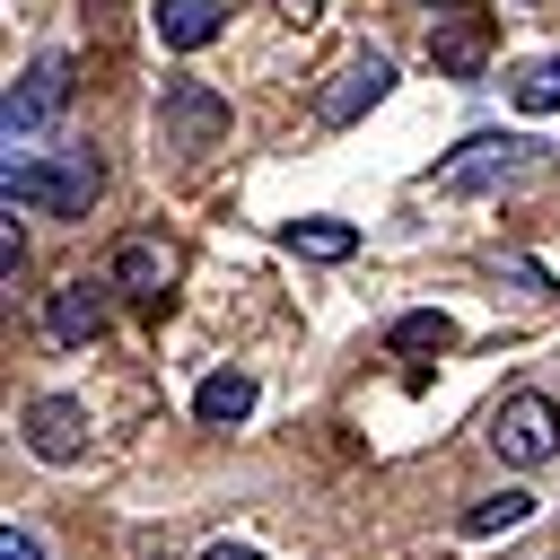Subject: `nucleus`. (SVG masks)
<instances>
[{"label": "nucleus", "mask_w": 560, "mask_h": 560, "mask_svg": "<svg viewBox=\"0 0 560 560\" xmlns=\"http://www.w3.org/2000/svg\"><path fill=\"white\" fill-rule=\"evenodd\" d=\"M96 192H105V158H96V149H35V158H9V210L79 219Z\"/></svg>", "instance_id": "nucleus-1"}, {"label": "nucleus", "mask_w": 560, "mask_h": 560, "mask_svg": "<svg viewBox=\"0 0 560 560\" xmlns=\"http://www.w3.org/2000/svg\"><path fill=\"white\" fill-rule=\"evenodd\" d=\"M542 166V140H508V131H472L464 149H446L429 166V192H508L516 175Z\"/></svg>", "instance_id": "nucleus-2"}, {"label": "nucleus", "mask_w": 560, "mask_h": 560, "mask_svg": "<svg viewBox=\"0 0 560 560\" xmlns=\"http://www.w3.org/2000/svg\"><path fill=\"white\" fill-rule=\"evenodd\" d=\"M481 438H490V455H499V464H551V455H560V402H551V394H534V385H516V394L490 411V429H481Z\"/></svg>", "instance_id": "nucleus-3"}, {"label": "nucleus", "mask_w": 560, "mask_h": 560, "mask_svg": "<svg viewBox=\"0 0 560 560\" xmlns=\"http://www.w3.org/2000/svg\"><path fill=\"white\" fill-rule=\"evenodd\" d=\"M61 105H70V61H61V52H44V61L9 88V105H0V140H9V158H18V149H26Z\"/></svg>", "instance_id": "nucleus-4"}, {"label": "nucleus", "mask_w": 560, "mask_h": 560, "mask_svg": "<svg viewBox=\"0 0 560 560\" xmlns=\"http://www.w3.org/2000/svg\"><path fill=\"white\" fill-rule=\"evenodd\" d=\"M385 88H394V61H385L376 44H359V52H350V61L332 70V88L315 96V114H324L332 131H350V122H359V114H368V105H376Z\"/></svg>", "instance_id": "nucleus-5"}, {"label": "nucleus", "mask_w": 560, "mask_h": 560, "mask_svg": "<svg viewBox=\"0 0 560 560\" xmlns=\"http://www.w3.org/2000/svg\"><path fill=\"white\" fill-rule=\"evenodd\" d=\"M158 122H166V149H219L228 140V96H210L201 79H175Z\"/></svg>", "instance_id": "nucleus-6"}, {"label": "nucleus", "mask_w": 560, "mask_h": 560, "mask_svg": "<svg viewBox=\"0 0 560 560\" xmlns=\"http://www.w3.org/2000/svg\"><path fill=\"white\" fill-rule=\"evenodd\" d=\"M18 429H26V446L44 464H79L88 455V402H70V394H35Z\"/></svg>", "instance_id": "nucleus-7"}, {"label": "nucleus", "mask_w": 560, "mask_h": 560, "mask_svg": "<svg viewBox=\"0 0 560 560\" xmlns=\"http://www.w3.org/2000/svg\"><path fill=\"white\" fill-rule=\"evenodd\" d=\"M114 324V280H61L44 298V332L52 341H96Z\"/></svg>", "instance_id": "nucleus-8"}, {"label": "nucleus", "mask_w": 560, "mask_h": 560, "mask_svg": "<svg viewBox=\"0 0 560 560\" xmlns=\"http://www.w3.org/2000/svg\"><path fill=\"white\" fill-rule=\"evenodd\" d=\"M105 280L131 289V298H166V280H175V245H158V236H122Z\"/></svg>", "instance_id": "nucleus-9"}, {"label": "nucleus", "mask_w": 560, "mask_h": 560, "mask_svg": "<svg viewBox=\"0 0 560 560\" xmlns=\"http://www.w3.org/2000/svg\"><path fill=\"white\" fill-rule=\"evenodd\" d=\"M228 26V0H158V44L166 52H201Z\"/></svg>", "instance_id": "nucleus-10"}, {"label": "nucleus", "mask_w": 560, "mask_h": 560, "mask_svg": "<svg viewBox=\"0 0 560 560\" xmlns=\"http://www.w3.org/2000/svg\"><path fill=\"white\" fill-rule=\"evenodd\" d=\"M481 52H490V26H481V9L472 18H455V26H438L429 35V61L446 70V79H472L481 70Z\"/></svg>", "instance_id": "nucleus-11"}, {"label": "nucleus", "mask_w": 560, "mask_h": 560, "mask_svg": "<svg viewBox=\"0 0 560 560\" xmlns=\"http://www.w3.org/2000/svg\"><path fill=\"white\" fill-rule=\"evenodd\" d=\"M280 245L306 254V262H350V254H359V228H350V219H289Z\"/></svg>", "instance_id": "nucleus-12"}, {"label": "nucleus", "mask_w": 560, "mask_h": 560, "mask_svg": "<svg viewBox=\"0 0 560 560\" xmlns=\"http://www.w3.org/2000/svg\"><path fill=\"white\" fill-rule=\"evenodd\" d=\"M192 411H201V429H236V420L254 411V376H245V368H219V376H201Z\"/></svg>", "instance_id": "nucleus-13"}, {"label": "nucleus", "mask_w": 560, "mask_h": 560, "mask_svg": "<svg viewBox=\"0 0 560 560\" xmlns=\"http://www.w3.org/2000/svg\"><path fill=\"white\" fill-rule=\"evenodd\" d=\"M534 516V490H499V499H472L464 508V542H490V534H508V525H525Z\"/></svg>", "instance_id": "nucleus-14"}, {"label": "nucleus", "mask_w": 560, "mask_h": 560, "mask_svg": "<svg viewBox=\"0 0 560 560\" xmlns=\"http://www.w3.org/2000/svg\"><path fill=\"white\" fill-rule=\"evenodd\" d=\"M508 96H516L525 114H560V61H525V70L508 79Z\"/></svg>", "instance_id": "nucleus-15"}, {"label": "nucleus", "mask_w": 560, "mask_h": 560, "mask_svg": "<svg viewBox=\"0 0 560 560\" xmlns=\"http://www.w3.org/2000/svg\"><path fill=\"white\" fill-rule=\"evenodd\" d=\"M446 341H455V315H438V306H411L394 324V350H446Z\"/></svg>", "instance_id": "nucleus-16"}, {"label": "nucleus", "mask_w": 560, "mask_h": 560, "mask_svg": "<svg viewBox=\"0 0 560 560\" xmlns=\"http://www.w3.org/2000/svg\"><path fill=\"white\" fill-rule=\"evenodd\" d=\"M0 560H44V542H35V534H18V525H0Z\"/></svg>", "instance_id": "nucleus-17"}, {"label": "nucleus", "mask_w": 560, "mask_h": 560, "mask_svg": "<svg viewBox=\"0 0 560 560\" xmlns=\"http://www.w3.org/2000/svg\"><path fill=\"white\" fill-rule=\"evenodd\" d=\"M201 560H262V551H254V542H210Z\"/></svg>", "instance_id": "nucleus-18"}, {"label": "nucleus", "mask_w": 560, "mask_h": 560, "mask_svg": "<svg viewBox=\"0 0 560 560\" xmlns=\"http://www.w3.org/2000/svg\"><path fill=\"white\" fill-rule=\"evenodd\" d=\"M420 9H438V18H472V0H420Z\"/></svg>", "instance_id": "nucleus-19"}, {"label": "nucleus", "mask_w": 560, "mask_h": 560, "mask_svg": "<svg viewBox=\"0 0 560 560\" xmlns=\"http://www.w3.org/2000/svg\"><path fill=\"white\" fill-rule=\"evenodd\" d=\"M280 9H289V18H315V9H324V0H280Z\"/></svg>", "instance_id": "nucleus-20"}]
</instances>
